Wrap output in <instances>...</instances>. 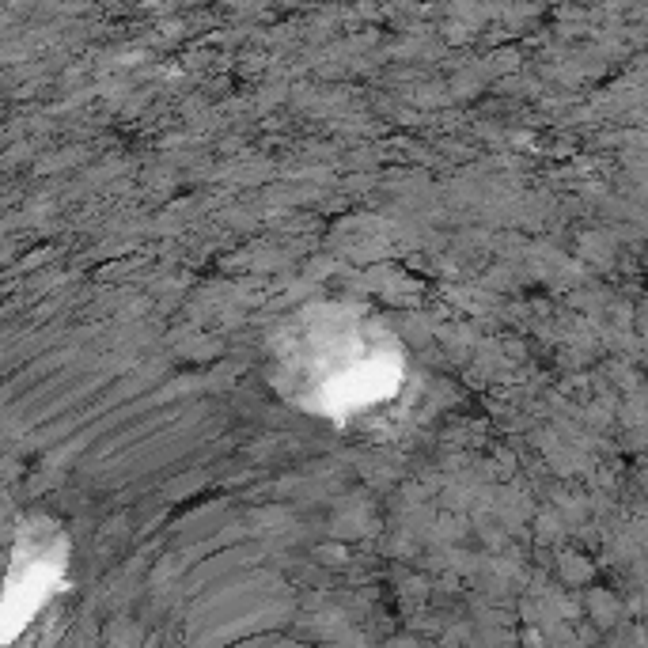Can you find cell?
I'll list each match as a JSON object with an SVG mask.
<instances>
[{"label": "cell", "mask_w": 648, "mask_h": 648, "mask_svg": "<svg viewBox=\"0 0 648 648\" xmlns=\"http://www.w3.org/2000/svg\"><path fill=\"white\" fill-rule=\"evenodd\" d=\"M281 383L304 410L326 417L368 414L402 387V353L368 315L315 307L277 345Z\"/></svg>", "instance_id": "6da1fadb"}, {"label": "cell", "mask_w": 648, "mask_h": 648, "mask_svg": "<svg viewBox=\"0 0 648 648\" xmlns=\"http://www.w3.org/2000/svg\"><path fill=\"white\" fill-rule=\"evenodd\" d=\"M65 580V539L61 535H42V531H27L12 561V576H8V618L12 622H27L31 614L42 611V603L57 592V584Z\"/></svg>", "instance_id": "7a4b0ae2"}]
</instances>
